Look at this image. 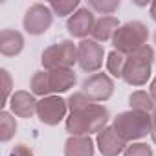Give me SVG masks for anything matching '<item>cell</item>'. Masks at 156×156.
Masks as SVG:
<instances>
[{
  "instance_id": "6da1fadb",
  "label": "cell",
  "mask_w": 156,
  "mask_h": 156,
  "mask_svg": "<svg viewBox=\"0 0 156 156\" xmlns=\"http://www.w3.org/2000/svg\"><path fill=\"white\" fill-rule=\"evenodd\" d=\"M108 110L99 103H90L81 110L70 112L66 118V132L70 136H90L92 132H101L108 123Z\"/></svg>"
},
{
  "instance_id": "7a4b0ae2",
  "label": "cell",
  "mask_w": 156,
  "mask_h": 156,
  "mask_svg": "<svg viewBox=\"0 0 156 156\" xmlns=\"http://www.w3.org/2000/svg\"><path fill=\"white\" fill-rule=\"evenodd\" d=\"M152 61H154V50L149 44L129 53L127 62H125V70H123L125 83L132 85V87H143L151 77Z\"/></svg>"
},
{
  "instance_id": "3957f363",
  "label": "cell",
  "mask_w": 156,
  "mask_h": 156,
  "mask_svg": "<svg viewBox=\"0 0 156 156\" xmlns=\"http://www.w3.org/2000/svg\"><path fill=\"white\" fill-rule=\"evenodd\" d=\"M116 132L125 140V141H134L141 140L147 134H151L152 129V118L147 112H138V110H125L119 112L114 118Z\"/></svg>"
},
{
  "instance_id": "277c9868",
  "label": "cell",
  "mask_w": 156,
  "mask_h": 156,
  "mask_svg": "<svg viewBox=\"0 0 156 156\" xmlns=\"http://www.w3.org/2000/svg\"><path fill=\"white\" fill-rule=\"evenodd\" d=\"M147 39H149V28L140 20H130V22H125L123 26H119V30L116 31V35L112 39V44H114L116 51L129 55L134 50L145 46Z\"/></svg>"
},
{
  "instance_id": "5b68a950",
  "label": "cell",
  "mask_w": 156,
  "mask_h": 156,
  "mask_svg": "<svg viewBox=\"0 0 156 156\" xmlns=\"http://www.w3.org/2000/svg\"><path fill=\"white\" fill-rule=\"evenodd\" d=\"M77 62V46L72 41H61L42 51V64L46 70H72Z\"/></svg>"
},
{
  "instance_id": "8992f818",
  "label": "cell",
  "mask_w": 156,
  "mask_h": 156,
  "mask_svg": "<svg viewBox=\"0 0 156 156\" xmlns=\"http://www.w3.org/2000/svg\"><path fill=\"white\" fill-rule=\"evenodd\" d=\"M81 92L92 101V103H101V101H107L112 98L114 94V81L108 73H103V72H98V73H92L90 77L83 81L81 85Z\"/></svg>"
},
{
  "instance_id": "52a82bcc",
  "label": "cell",
  "mask_w": 156,
  "mask_h": 156,
  "mask_svg": "<svg viewBox=\"0 0 156 156\" xmlns=\"http://www.w3.org/2000/svg\"><path fill=\"white\" fill-rule=\"evenodd\" d=\"M103 57L105 50L94 39H85L77 46V64L87 73H98V70L103 66Z\"/></svg>"
},
{
  "instance_id": "ba28073f",
  "label": "cell",
  "mask_w": 156,
  "mask_h": 156,
  "mask_svg": "<svg viewBox=\"0 0 156 156\" xmlns=\"http://www.w3.org/2000/svg\"><path fill=\"white\" fill-rule=\"evenodd\" d=\"M53 22V11L48 4H33L24 15V30L30 35H42Z\"/></svg>"
},
{
  "instance_id": "9c48e42d",
  "label": "cell",
  "mask_w": 156,
  "mask_h": 156,
  "mask_svg": "<svg viewBox=\"0 0 156 156\" xmlns=\"http://www.w3.org/2000/svg\"><path fill=\"white\" fill-rule=\"evenodd\" d=\"M68 112V101L61 96H48L37 103V116L44 125H59Z\"/></svg>"
},
{
  "instance_id": "30bf717a",
  "label": "cell",
  "mask_w": 156,
  "mask_h": 156,
  "mask_svg": "<svg viewBox=\"0 0 156 156\" xmlns=\"http://www.w3.org/2000/svg\"><path fill=\"white\" fill-rule=\"evenodd\" d=\"M96 17H94V11L87 6V8H79L66 22V30L72 37L75 39H87L88 35H92V30L96 26Z\"/></svg>"
},
{
  "instance_id": "8fae6325",
  "label": "cell",
  "mask_w": 156,
  "mask_h": 156,
  "mask_svg": "<svg viewBox=\"0 0 156 156\" xmlns=\"http://www.w3.org/2000/svg\"><path fill=\"white\" fill-rule=\"evenodd\" d=\"M96 143L103 156H118L127 149V141L116 132L114 127H105L101 132H98Z\"/></svg>"
},
{
  "instance_id": "7c38bea8",
  "label": "cell",
  "mask_w": 156,
  "mask_h": 156,
  "mask_svg": "<svg viewBox=\"0 0 156 156\" xmlns=\"http://www.w3.org/2000/svg\"><path fill=\"white\" fill-rule=\"evenodd\" d=\"M37 103L33 94L30 92H24V90H19L11 96L9 99V107H11V112L19 118H31L35 112H37Z\"/></svg>"
},
{
  "instance_id": "4fadbf2b",
  "label": "cell",
  "mask_w": 156,
  "mask_h": 156,
  "mask_svg": "<svg viewBox=\"0 0 156 156\" xmlns=\"http://www.w3.org/2000/svg\"><path fill=\"white\" fill-rule=\"evenodd\" d=\"M24 50V37L15 30H2L0 33V53L4 57H15Z\"/></svg>"
},
{
  "instance_id": "5bb4252c",
  "label": "cell",
  "mask_w": 156,
  "mask_h": 156,
  "mask_svg": "<svg viewBox=\"0 0 156 156\" xmlns=\"http://www.w3.org/2000/svg\"><path fill=\"white\" fill-rule=\"evenodd\" d=\"M119 30V20L112 15H105V17H99L96 20V26L92 30V39L96 42H107V41H112L116 31Z\"/></svg>"
},
{
  "instance_id": "9a60e30c",
  "label": "cell",
  "mask_w": 156,
  "mask_h": 156,
  "mask_svg": "<svg viewBox=\"0 0 156 156\" xmlns=\"http://www.w3.org/2000/svg\"><path fill=\"white\" fill-rule=\"evenodd\" d=\"M48 85L51 94H62L75 85V73L72 70H48Z\"/></svg>"
},
{
  "instance_id": "2e32d148",
  "label": "cell",
  "mask_w": 156,
  "mask_h": 156,
  "mask_svg": "<svg viewBox=\"0 0 156 156\" xmlns=\"http://www.w3.org/2000/svg\"><path fill=\"white\" fill-rule=\"evenodd\" d=\"M64 156H94V140L90 136H70L64 143Z\"/></svg>"
},
{
  "instance_id": "e0dca14e",
  "label": "cell",
  "mask_w": 156,
  "mask_h": 156,
  "mask_svg": "<svg viewBox=\"0 0 156 156\" xmlns=\"http://www.w3.org/2000/svg\"><path fill=\"white\" fill-rule=\"evenodd\" d=\"M129 105H130V110H138V112H152V108L156 107L154 105V99L151 98V94H147L145 90H136L130 94L129 98Z\"/></svg>"
},
{
  "instance_id": "ac0fdd59",
  "label": "cell",
  "mask_w": 156,
  "mask_h": 156,
  "mask_svg": "<svg viewBox=\"0 0 156 156\" xmlns=\"http://www.w3.org/2000/svg\"><path fill=\"white\" fill-rule=\"evenodd\" d=\"M125 62H127V55L121 51L112 50L107 55V70L112 77H123V70H125Z\"/></svg>"
},
{
  "instance_id": "d6986e66",
  "label": "cell",
  "mask_w": 156,
  "mask_h": 156,
  "mask_svg": "<svg viewBox=\"0 0 156 156\" xmlns=\"http://www.w3.org/2000/svg\"><path fill=\"white\" fill-rule=\"evenodd\" d=\"M31 94L33 96H41V98H48L50 92V85H48V70L44 72H35V75L31 77Z\"/></svg>"
},
{
  "instance_id": "ffe728a7",
  "label": "cell",
  "mask_w": 156,
  "mask_h": 156,
  "mask_svg": "<svg viewBox=\"0 0 156 156\" xmlns=\"http://www.w3.org/2000/svg\"><path fill=\"white\" fill-rule=\"evenodd\" d=\"M15 132H17L15 118L9 112L2 110V114H0V140H2V141H9L15 136Z\"/></svg>"
},
{
  "instance_id": "44dd1931",
  "label": "cell",
  "mask_w": 156,
  "mask_h": 156,
  "mask_svg": "<svg viewBox=\"0 0 156 156\" xmlns=\"http://www.w3.org/2000/svg\"><path fill=\"white\" fill-rule=\"evenodd\" d=\"M48 6L51 8L53 15H57V17H68V15L72 17L81 8L79 0H59V2H50Z\"/></svg>"
},
{
  "instance_id": "7402d4cb",
  "label": "cell",
  "mask_w": 156,
  "mask_h": 156,
  "mask_svg": "<svg viewBox=\"0 0 156 156\" xmlns=\"http://www.w3.org/2000/svg\"><path fill=\"white\" fill-rule=\"evenodd\" d=\"M119 6H121L119 0H88V8L92 11L101 13L103 17L105 15H112Z\"/></svg>"
},
{
  "instance_id": "603a6c76",
  "label": "cell",
  "mask_w": 156,
  "mask_h": 156,
  "mask_svg": "<svg viewBox=\"0 0 156 156\" xmlns=\"http://www.w3.org/2000/svg\"><path fill=\"white\" fill-rule=\"evenodd\" d=\"M92 101L83 94V92H75V94H72L70 98H68V110L70 112H75V110H81V108H85L87 105H90Z\"/></svg>"
},
{
  "instance_id": "cb8c5ba5",
  "label": "cell",
  "mask_w": 156,
  "mask_h": 156,
  "mask_svg": "<svg viewBox=\"0 0 156 156\" xmlns=\"http://www.w3.org/2000/svg\"><path fill=\"white\" fill-rule=\"evenodd\" d=\"M123 156H152V149L147 143H132L125 149Z\"/></svg>"
},
{
  "instance_id": "d4e9b609",
  "label": "cell",
  "mask_w": 156,
  "mask_h": 156,
  "mask_svg": "<svg viewBox=\"0 0 156 156\" xmlns=\"http://www.w3.org/2000/svg\"><path fill=\"white\" fill-rule=\"evenodd\" d=\"M2 73V81H4V103L2 105H8V99H9V92H11V75L6 68L0 70Z\"/></svg>"
},
{
  "instance_id": "484cf974",
  "label": "cell",
  "mask_w": 156,
  "mask_h": 156,
  "mask_svg": "<svg viewBox=\"0 0 156 156\" xmlns=\"http://www.w3.org/2000/svg\"><path fill=\"white\" fill-rule=\"evenodd\" d=\"M9 156H33V152L30 151V147H28V145L20 143V145H15V149L11 151V154H9Z\"/></svg>"
},
{
  "instance_id": "4316f807",
  "label": "cell",
  "mask_w": 156,
  "mask_h": 156,
  "mask_svg": "<svg viewBox=\"0 0 156 156\" xmlns=\"http://www.w3.org/2000/svg\"><path fill=\"white\" fill-rule=\"evenodd\" d=\"M151 98L154 99V103H156V77H154V79H152V83H151Z\"/></svg>"
},
{
  "instance_id": "83f0119b",
  "label": "cell",
  "mask_w": 156,
  "mask_h": 156,
  "mask_svg": "<svg viewBox=\"0 0 156 156\" xmlns=\"http://www.w3.org/2000/svg\"><path fill=\"white\" fill-rule=\"evenodd\" d=\"M149 13H151V19L156 22V2H152V4H151V9H149Z\"/></svg>"
},
{
  "instance_id": "f1b7e54d",
  "label": "cell",
  "mask_w": 156,
  "mask_h": 156,
  "mask_svg": "<svg viewBox=\"0 0 156 156\" xmlns=\"http://www.w3.org/2000/svg\"><path fill=\"white\" fill-rule=\"evenodd\" d=\"M151 138H152V141L156 143V123H152V129H151Z\"/></svg>"
},
{
  "instance_id": "f546056e",
  "label": "cell",
  "mask_w": 156,
  "mask_h": 156,
  "mask_svg": "<svg viewBox=\"0 0 156 156\" xmlns=\"http://www.w3.org/2000/svg\"><path fill=\"white\" fill-rule=\"evenodd\" d=\"M151 118H152V123H156V107L152 108V112H151Z\"/></svg>"
},
{
  "instance_id": "4dcf8cb0",
  "label": "cell",
  "mask_w": 156,
  "mask_h": 156,
  "mask_svg": "<svg viewBox=\"0 0 156 156\" xmlns=\"http://www.w3.org/2000/svg\"><path fill=\"white\" fill-rule=\"evenodd\" d=\"M154 42H156V33H154Z\"/></svg>"
}]
</instances>
